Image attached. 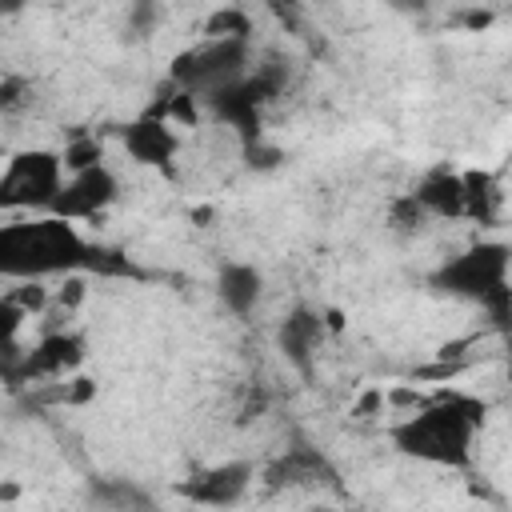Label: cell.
<instances>
[{
	"label": "cell",
	"mask_w": 512,
	"mask_h": 512,
	"mask_svg": "<svg viewBox=\"0 0 512 512\" xmlns=\"http://www.w3.org/2000/svg\"><path fill=\"white\" fill-rule=\"evenodd\" d=\"M488 404L468 392H436L420 408H412L400 424H392V444L424 464L464 468L472 460V440L484 428Z\"/></svg>",
	"instance_id": "obj_1"
},
{
	"label": "cell",
	"mask_w": 512,
	"mask_h": 512,
	"mask_svg": "<svg viewBox=\"0 0 512 512\" xmlns=\"http://www.w3.org/2000/svg\"><path fill=\"white\" fill-rule=\"evenodd\" d=\"M92 244L76 232L72 220L48 212L40 220H20L0 228V272L8 280H44L88 268Z\"/></svg>",
	"instance_id": "obj_2"
},
{
	"label": "cell",
	"mask_w": 512,
	"mask_h": 512,
	"mask_svg": "<svg viewBox=\"0 0 512 512\" xmlns=\"http://www.w3.org/2000/svg\"><path fill=\"white\" fill-rule=\"evenodd\" d=\"M284 80H288V72H284L280 64H260L252 76H240L236 84H224V88H216V92H208V96H200V100H204L208 112H212L216 120H224L244 144H256V140H260V128H264V116H260V112H264L268 100L280 96Z\"/></svg>",
	"instance_id": "obj_3"
},
{
	"label": "cell",
	"mask_w": 512,
	"mask_h": 512,
	"mask_svg": "<svg viewBox=\"0 0 512 512\" xmlns=\"http://www.w3.org/2000/svg\"><path fill=\"white\" fill-rule=\"evenodd\" d=\"M508 272H512V248L500 240H480V244L464 248L460 256L444 260L432 272V288L484 304L492 292H500L508 284Z\"/></svg>",
	"instance_id": "obj_4"
},
{
	"label": "cell",
	"mask_w": 512,
	"mask_h": 512,
	"mask_svg": "<svg viewBox=\"0 0 512 512\" xmlns=\"http://www.w3.org/2000/svg\"><path fill=\"white\" fill-rule=\"evenodd\" d=\"M240 76H248V40H208L204 36L196 48H184L168 68V80L196 96L236 84Z\"/></svg>",
	"instance_id": "obj_5"
},
{
	"label": "cell",
	"mask_w": 512,
	"mask_h": 512,
	"mask_svg": "<svg viewBox=\"0 0 512 512\" xmlns=\"http://www.w3.org/2000/svg\"><path fill=\"white\" fill-rule=\"evenodd\" d=\"M64 156L56 152H20L8 160L4 176H0V204L4 208H52L60 188H64Z\"/></svg>",
	"instance_id": "obj_6"
},
{
	"label": "cell",
	"mask_w": 512,
	"mask_h": 512,
	"mask_svg": "<svg viewBox=\"0 0 512 512\" xmlns=\"http://www.w3.org/2000/svg\"><path fill=\"white\" fill-rule=\"evenodd\" d=\"M120 192V180L108 164H96V168H84V172H68L56 204L48 212L64 216V220H96Z\"/></svg>",
	"instance_id": "obj_7"
},
{
	"label": "cell",
	"mask_w": 512,
	"mask_h": 512,
	"mask_svg": "<svg viewBox=\"0 0 512 512\" xmlns=\"http://www.w3.org/2000/svg\"><path fill=\"white\" fill-rule=\"evenodd\" d=\"M80 356H84V340H80V336H72V332H52V336H44L20 364L8 360V384L20 388L24 380H32V384L56 380V376H64L68 368H76Z\"/></svg>",
	"instance_id": "obj_8"
},
{
	"label": "cell",
	"mask_w": 512,
	"mask_h": 512,
	"mask_svg": "<svg viewBox=\"0 0 512 512\" xmlns=\"http://www.w3.org/2000/svg\"><path fill=\"white\" fill-rule=\"evenodd\" d=\"M252 476H256V468L248 460H228V464H216V468L196 472L188 484H180V496H188L192 504L224 508V504H236L248 492Z\"/></svg>",
	"instance_id": "obj_9"
},
{
	"label": "cell",
	"mask_w": 512,
	"mask_h": 512,
	"mask_svg": "<svg viewBox=\"0 0 512 512\" xmlns=\"http://www.w3.org/2000/svg\"><path fill=\"white\" fill-rule=\"evenodd\" d=\"M124 148L132 160L140 164H152V168H168L176 148H180V136H176V124L168 116H156V112H144L140 120H132L124 128Z\"/></svg>",
	"instance_id": "obj_10"
},
{
	"label": "cell",
	"mask_w": 512,
	"mask_h": 512,
	"mask_svg": "<svg viewBox=\"0 0 512 512\" xmlns=\"http://www.w3.org/2000/svg\"><path fill=\"white\" fill-rule=\"evenodd\" d=\"M324 340V316L312 312V308H292L276 332V344L280 352L288 356V364H296L304 376L312 372V356H316V344Z\"/></svg>",
	"instance_id": "obj_11"
},
{
	"label": "cell",
	"mask_w": 512,
	"mask_h": 512,
	"mask_svg": "<svg viewBox=\"0 0 512 512\" xmlns=\"http://www.w3.org/2000/svg\"><path fill=\"white\" fill-rule=\"evenodd\" d=\"M412 196L428 208V216H452L456 220V216H464V172L432 168V172L420 176Z\"/></svg>",
	"instance_id": "obj_12"
},
{
	"label": "cell",
	"mask_w": 512,
	"mask_h": 512,
	"mask_svg": "<svg viewBox=\"0 0 512 512\" xmlns=\"http://www.w3.org/2000/svg\"><path fill=\"white\" fill-rule=\"evenodd\" d=\"M216 292H220V304H224L228 312L248 316V312L256 308L260 292H264V276H260V268H252V264L232 260V264H224V268H220Z\"/></svg>",
	"instance_id": "obj_13"
},
{
	"label": "cell",
	"mask_w": 512,
	"mask_h": 512,
	"mask_svg": "<svg viewBox=\"0 0 512 512\" xmlns=\"http://www.w3.org/2000/svg\"><path fill=\"white\" fill-rule=\"evenodd\" d=\"M268 480L276 484H320V480H332V468L320 452L312 448H292L288 456L276 460V468L268 472Z\"/></svg>",
	"instance_id": "obj_14"
},
{
	"label": "cell",
	"mask_w": 512,
	"mask_h": 512,
	"mask_svg": "<svg viewBox=\"0 0 512 512\" xmlns=\"http://www.w3.org/2000/svg\"><path fill=\"white\" fill-rule=\"evenodd\" d=\"M500 212V188H496V176L492 172H464V216L468 220H480V224H492Z\"/></svg>",
	"instance_id": "obj_15"
},
{
	"label": "cell",
	"mask_w": 512,
	"mask_h": 512,
	"mask_svg": "<svg viewBox=\"0 0 512 512\" xmlns=\"http://www.w3.org/2000/svg\"><path fill=\"white\" fill-rule=\"evenodd\" d=\"M252 32V20L240 12V8H220L204 20V36L208 40H248Z\"/></svg>",
	"instance_id": "obj_16"
},
{
	"label": "cell",
	"mask_w": 512,
	"mask_h": 512,
	"mask_svg": "<svg viewBox=\"0 0 512 512\" xmlns=\"http://www.w3.org/2000/svg\"><path fill=\"white\" fill-rule=\"evenodd\" d=\"M424 220H428V208L408 192V196H396L392 200V208H388V224L396 228V232H404V236H412V232H420L424 228Z\"/></svg>",
	"instance_id": "obj_17"
},
{
	"label": "cell",
	"mask_w": 512,
	"mask_h": 512,
	"mask_svg": "<svg viewBox=\"0 0 512 512\" xmlns=\"http://www.w3.org/2000/svg\"><path fill=\"white\" fill-rule=\"evenodd\" d=\"M60 156H64V168H68V172H84V168L104 164V144H100L96 136H76Z\"/></svg>",
	"instance_id": "obj_18"
},
{
	"label": "cell",
	"mask_w": 512,
	"mask_h": 512,
	"mask_svg": "<svg viewBox=\"0 0 512 512\" xmlns=\"http://www.w3.org/2000/svg\"><path fill=\"white\" fill-rule=\"evenodd\" d=\"M92 504H104V508H148L152 500L144 492H136L132 484H96L92 488Z\"/></svg>",
	"instance_id": "obj_19"
},
{
	"label": "cell",
	"mask_w": 512,
	"mask_h": 512,
	"mask_svg": "<svg viewBox=\"0 0 512 512\" xmlns=\"http://www.w3.org/2000/svg\"><path fill=\"white\" fill-rule=\"evenodd\" d=\"M4 300H12V304L28 316V312H40V308L48 304V288H44L40 280H20V288H12Z\"/></svg>",
	"instance_id": "obj_20"
},
{
	"label": "cell",
	"mask_w": 512,
	"mask_h": 512,
	"mask_svg": "<svg viewBox=\"0 0 512 512\" xmlns=\"http://www.w3.org/2000/svg\"><path fill=\"white\" fill-rule=\"evenodd\" d=\"M244 156H248L252 168H276V164L284 160V152H280V148H264V140L244 144Z\"/></svg>",
	"instance_id": "obj_21"
},
{
	"label": "cell",
	"mask_w": 512,
	"mask_h": 512,
	"mask_svg": "<svg viewBox=\"0 0 512 512\" xmlns=\"http://www.w3.org/2000/svg\"><path fill=\"white\" fill-rule=\"evenodd\" d=\"M56 396H60L64 404H84V400H92V396H96V384H92V380H84V376H76V380H68Z\"/></svg>",
	"instance_id": "obj_22"
},
{
	"label": "cell",
	"mask_w": 512,
	"mask_h": 512,
	"mask_svg": "<svg viewBox=\"0 0 512 512\" xmlns=\"http://www.w3.org/2000/svg\"><path fill=\"white\" fill-rule=\"evenodd\" d=\"M80 300H84V280H80V276H68L64 288H60V304H64V308H76Z\"/></svg>",
	"instance_id": "obj_23"
},
{
	"label": "cell",
	"mask_w": 512,
	"mask_h": 512,
	"mask_svg": "<svg viewBox=\"0 0 512 512\" xmlns=\"http://www.w3.org/2000/svg\"><path fill=\"white\" fill-rule=\"evenodd\" d=\"M464 24H468V28H488V24H492V12H468Z\"/></svg>",
	"instance_id": "obj_24"
},
{
	"label": "cell",
	"mask_w": 512,
	"mask_h": 512,
	"mask_svg": "<svg viewBox=\"0 0 512 512\" xmlns=\"http://www.w3.org/2000/svg\"><path fill=\"white\" fill-rule=\"evenodd\" d=\"M392 8H400V12H412V8H424L428 0H388Z\"/></svg>",
	"instance_id": "obj_25"
},
{
	"label": "cell",
	"mask_w": 512,
	"mask_h": 512,
	"mask_svg": "<svg viewBox=\"0 0 512 512\" xmlns=\"http://www.w3.org/2000/svg\"><path fill=\"white\" fill-rule=\"evenodd\" d=\"M20 8H24V0H0V12H4V16H16Z\"/></svg>",
	"instance_id": "obj_26"
}]
</instances>
